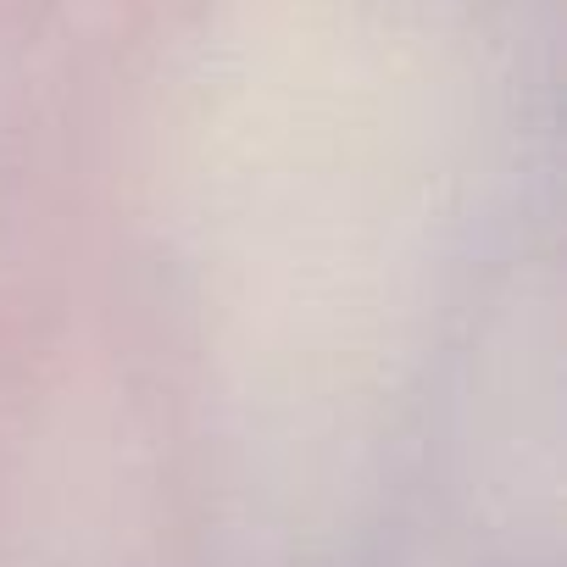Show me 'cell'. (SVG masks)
I'll return each mask as SVG.
<instances>
[]
</instances>
